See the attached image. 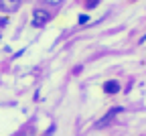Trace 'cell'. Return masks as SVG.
Here are the masks:
<instances>
[{"mask_svg":"<svg viewBox=\"0 0 146 136\" xmlns=\"http://www.w3.org/2000/svg\"><path fill=\"white\" fill-rule=\"evenodd\" d=\"M47 23H49V12L43 10V8H36L33 12V25L35 27H45Z\"/></svg>","mask_w":146,"mask_h":136,"instance_id":"1","label":"cell"},{"mask_svg":"<svg viewBox=\"0 0 146 136\" xmlns=\"http://www.w3.org/2000/svg\"><path fill=\"white\" fill-rule=\"evenodd\" d=\"M21 2H23V0H0V10L6 12V14H10V12L18 10Z\"/></svg>","mask_w":146,"mask_h":136,"instance_id":"2","label":"cell"},{"mask_svg":"<svg viewBox=\"0 0 146 136\" xmlns=\"http://www.w3.org/2000/svg\"><path fill=\"white\" fill-rule=\"evenodd\" d=\"M118 112H120V108H116V110H112V112H110V114L106 116V118L102 120V122H98V128H104V126H108L110 122H112V118H114V116H116Z\"/></svg>","mask_w":146,"mask_h":136,"instance_id":"4","label":"cell"},{"mask_svg":"<svg viewBox=\"0 0 146 136\" xmlns=\"http://www.w3.org/2000/svg\"><path fill=\"white\" fill-rule=\"evenodd\" d=\"M100 4V0H87V8H96Z\"/></svg>","mask_w":146,"mask_h":136,"instance_id":"5","label":"cell"},{"mask_svg":"<svg viewBox=\"0 0 146 136\" xmlns=\"http://www.w3.org/2000/svg\"><path fill=\"white\" fill-rule=\"evenodd\" d=\"M87 21H89L87 14H81V16H79V23H81V25H83V23H87Z\"/></svg>","mask_w":146,"mask_h":136,"instance_id":"6","label":"cell"},{"mask_svg":"<svg viewBox=\"0 0 146 136\" xmlns=\"http://www.w3.org/2000/svg\"><path fill=\"white\" fill-rule=\"evenodd\" d=\"M45 2H49V4H61L63 0H45Z\"/></svg>","mask_w":146,"mask_h":136,"instance_id":"7","label":"cell"},{"mask_svg":"<svg viewBox=\"0 0 146 136\" xmlns=\"http://www.w3.org/2000/svg\"><path fill=\"white\" fill-rule=\"evenodd\" d=\"M104 91H106V93H118V91H120V83L114 81V79H110V81L104 83Z\"/></svg>","mask_w":146,"mask_h":136,"instance_id":"3","label":"cell"}]
</instances>
